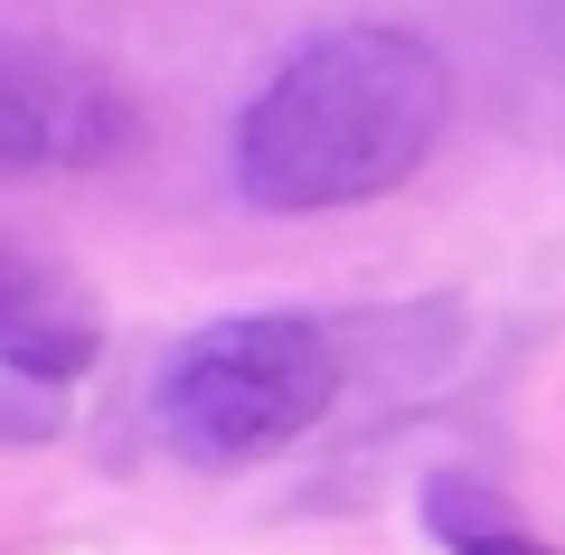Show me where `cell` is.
<instances>
[{"label":"cell","instance_id":"obj_4","mask_svg":"<svg viewBox=\"0 0 565 555\" xmlns=\"http://www.w3.org/2000/svg\"><path fill=\"white\" fill-rule=\"evenodd\" d=\"M104 357V311L57 255L20 245L0 226V367H20L39 386H76Z\"/></svg>","mask_w":565,"mask_h":555},{"label":"cell","instance_id":"obj_7","mask_svg":"<svg viewBox=\"0 0 565 555\" xmlns=\"http://www.w3.org/2000/svg\"><path fill=\"white\" fill-rule=\"evenodd\" d=\"M509 10H519V47H527V66H537V76L565 95V0H509Z\"/></svg>","mask_w":565,"mask_h":555},{"label":"cell","instance_id":"obj_1","mask_svg":"<svg viewBox=\"0 0 565 555\" xmlns=\"http://www.w3.org/2000/svg\"><path fill=\"white\" fill-rule=\"evenodd\" d=\"M452 114H462V76L434 39L340 20L245 95L226 170H236V199L264 217H340V207L396 199L444 151Z\"/></svg>","mask_w":565,"mask_h":555},{"label":"cell","instance_id":"obj_2","mask_svg":"<svg viewBox=\"0 0 565 555\" xmlns=\"http://www.w3.org/2000/svg\"><path fill=\"white\" fill-rule=\"evenodd\" d=\"M340 405V339L311 311H226L151 367V434L199 471L274 461Z\"/></svg>","mask_w":565,"mask_h":555},{"label":"cell","instance_id":"obj_3","mask_svg":"<svg viewBox=\"0 0 565 555\" xmlns=\"http://www.w3.org/2000/svg\"><path fill=\"white\" fill-rule=\"evenodd\" d=\"M141 141H151V114L104 57L39 29H0V179L122 170Z\"/></svg>","mask_w":565,"mask_h":555},{"label":"cell","instance_id":"obj_5","mask_svg":"<svg viewBox=\"0 0 565 555\" xmlns=\"http://www.w3.org/2000/svg\"><path fill=\"white\" fill-rule=\"evenodd\" d=\"M415 509H424V536H434L444 555H565L556 536H537L490 480H471V471H434Z\"/></svg>","mask_w":565,"mask_h":555},{"label":"cell","instance_id":"obj_6","mask_svg":"<svg viewBox=\"0 0 565 555\" xmlns=\"http://www.w3.org/2000/svg\"><path fill=\"white\" fill-rule=\"evenodd\" d=\"M47 434H66V386L0 367V442H47Z\"/></svg>","mask_w":565,"mask_h":555}]
</instances>
